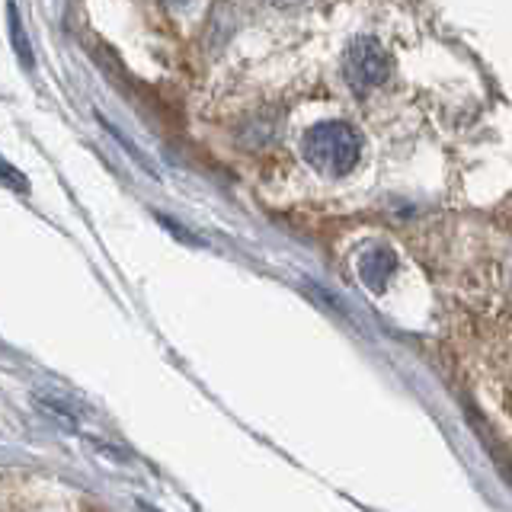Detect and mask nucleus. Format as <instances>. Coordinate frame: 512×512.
Returning <instances> with one entry per match:
<instances>
[{
	"instance_id": "obj_5",
	"label": "nucleus",
	"mask_w": 512,
	"mask_h": 512,
	"mask_svg": "<svg viewBox=\"0 0 512 512\" xmlns=\"http://www.w3.org/2000/svg\"><path fill=\"white\" fill-rule=\"evenodd\" d=\"M0 183H7V186L16 189V192H26V189H29V183L23 180V173L16 170L13 164H7L4 157H0Z\"/></svg>"
},
{
	"instance_id": "obj_3",
	"label": "nucleus",
	"mask_w": 512,
	"mask_h": 512,
	"mask_svg": "<svg viewBox=\"0 0 512 512\" xmlns=\"http://www.w3.org/2000/svg\"><path fill=\"white\" fill-rule=\"evenodd\" d=\"M356 272H359L362 285H368L372 292H384L391 282V272H394V253L384 247H365L356 260Z\"/></svg>"
},
{
	"instance_id": "obj_6",
	"label": "nucleus",
	"mask_w": 512,
	"mask_h": 512,
	"mask_svg": "<svg viewBox=\"0 0 512 512\" xmlns=\"http://www.w3.org/2000/svg\"><path fill=\"white\" fill-rule=\"evenodd\" d=\"M141 509H144V512H157V509H151V506H141Z\"/></svg>"
},
{
	"instance_id": "obj_2",
	"label": "nucleus",
	"mask_w": 512,
	"mask_h": 512,
	"mask_svg": "<svg viewBox=\"0 0 512 512\" xmlns=\"http://www.w3.org/2000/svg\"><path fill=\"white\" fill-rule=\"evenodd\" d=\"M391 52L375 36H359L343 52V80L356 96H372L391 77Z\"/></svg>"
},
{
	"instance_id": "obj_4",
	"label": "nucleus",
	"mask_w": 512,
	"mask_h": 512,
	"mask_svg": "<svg viewBox=\"0 0 512 512\" xmlns=\"http://www.w3.org/2000/svg\"><path fill=\"white\" fill-rule=\"evenodd\" d=\"M7 16H10V39H13V48H16V55H20V61L26 64V68H32V48H29V39L23 36V23H20V13H16V7L10 4L7 7Z\"/></svg>"
},
{
	"instance_id": "obj_1",
	"label": "nucleus",
	"mask_w": 512,
	"mask_h": 512,
	"mask_svg": "<svg viewBox=\"0 0 512 512\" xmlns=\"http://www.w3.org/2000/svg\"><path fill=\"white\" fill-rule=\"evenodd\" d=\"M362 151L365 141L359 135V128L340 119H327L304 128V135L298 141L301 160L308 164V170L324 176V180H343V176H349L362 164Z\"/></svg>"
}]
</instances>
